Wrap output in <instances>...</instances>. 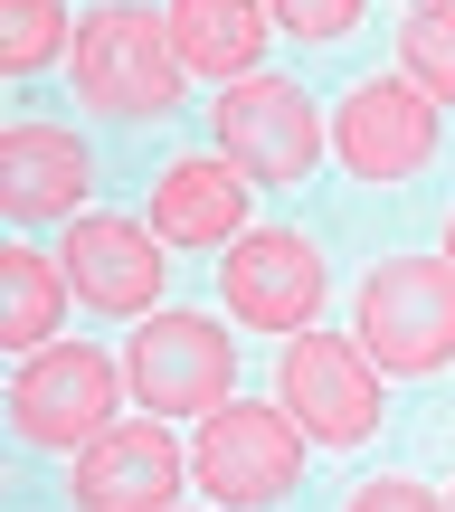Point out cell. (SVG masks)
I'll use <instances>...</instances> for the list:
<instances>
[{"mask_svg":"<svg viewBox=\"0 0 455 512\" xmlns=\"http://www.w3.org/2000/svg\"><path fill=\"white\" fill-rule=\"evenodd\" d=\"M181 48H171V10H143V0H95L76 19V95L95 114H171L181 105Z\"/></svg>","mask_w":455,"mask_h":512,"instance_id":"6da1fadb","label":"cell"},{"mask_svg":"<svg viewBox=\"0 0 455 512\" xmlns=\"http://www.w3.org/2000/svg\"><path fill=\"white\" fill-rule=\"evenodd\" d=\"M190 475H200L209 503H228V512H266V503L294 494V475H304V427H294L285 408H247V399H228V408H209L200 437H190Z\"/></svg>","mask_w":455,"mask_h":512,"instance_id":"7a4b0ae2","label":"cell"},{"mask_svg":"<svg viewBox=\"0 0 455 512\" xmlns=\"http://www.w3.org/2000/svg\"><path fill=\"white\" fill-rule=\"evenodd\" d=\"M124 370L105 361L95 342H48V351H29V370L10 380V427L29 446H95L114 427V408H124Z\"/></svg>","mask_w":455,"mask_h":512,"instance_id":"3957f363","label":"cell"},{"mask_svg":"<svg viewBox=\"0 0 455 512\" xmlns=\"http://www.w3.org/2000/svg\"><path fill=\"white\" fill-rule=\"evenodd\" d=\"M361 351L380 370L455 361V266L446 256H389L361 285Z\"/></svg>","mask_w":455,"mask_h":512,"instance_id":"277c9868","label":"cell"},{"mask_svg":"<svg viewBox=\"0 0 455 512\" xmlns=\"http://www.w3.org/2000/svg\"><path fill=\"white\" fill-rule=\"evenodd\" d=\"M275 408H285L313 446H361L370 427H380V370H370V351L342 342V332H304V342H285V361H275Z\"/></svg>","mask_w":455,"mask_h":512,"instance_id":"5b68a950","label":"cell"},{"mask_svg":"<svg viewBox=\"0 0 455 512\" xmlns=\"http://www.w3.org/2000/svg\"><path fill=\"white\" fill-rule=\"evenodd\" d=\"M124 380L152 418H209L228 408V380H237V342L209 313H152L124 351Z\"/></svg>","mask_w":455,"mask_h":512,"instance_id":"8992f818","label":"cell"},{"mask_svg":"<svg viewBox=\"0 0 455 512\" xmlns=\"http://www.w3.org/2000/svg\"><path fill=\"white\" fill-rule=\"evenodd\" d=\"M209 124H219V152L247 181H304L323 162V114L285 76H237L219 105H209Z\"/></svg>","mask_w":455,"mask_h":512,"instance_id":"52a82bcc","label":"cell"},{"mask_svg":"<svg viewBox=\"0 0 455 512\" xmlns=\"http://www.w3.org/2000/svg\"><path fill=\"white\" fill-rule=\"evenodd\" d=\"M323 247L294 238V228H247L228 256H219V294L237 323L256 332H313V313H323Z\"/></svg>","mask_w":455,"mask_h":512,"instance_id":"ba28073f","label":"cell"},{"mask_svg":"<svg viewBox=\"0 0 455 512\" xmlns=\"http://www.w3.org/2000/svg\"><path fill=\"white\" fill-rule=\"evenodd\" d=\"M190 456L171 446L162 418H133V427H105L95 446H76V484L67 503L76 512H171Z\"/></svg>","mask_w":455,"mask_h":512,"instance_id":"9c48e42d","label":"cell"},{"mask_svg":"<svg viewBox=\"0 0 455 512\" xmlns=\"http://www.w3.org/2000/svg\"><path fill=\"white\" fill-rule=\"evenodd\" d=\"M332 152H342L361 181H408V171L437 152V95H418L408 76L351 86L342 95V124H332Z\"/></svg>","mask_w":455,"mask_h":512,"instance_id":"30bf717a","label":"cell"},{"mask_svg":"<svg viewBox=\"0 0 455 512\" xmlns=\"http://www.w3.org/2000/svg\"><path fill=\"white\" fill-rule=\"evenodd\" d=\"M57 266H67L76 304H95V313H152V304H162L171 256H162V228H143V219H76L67 247H57Z\"/></svg>","mask_w":455,"mask_h":512,"instance_id":"8fae6325","label":"cell"},{"mask_svg":"<svg viewBox=\"0 0 455 512\" xmlns=\"http://www.w3.org/2000/svg\"><path fill=\"white\" fill-rule=\"evenodd\" d=\"M95 190V152L67 124H10L0 133V209L19 228L38 219H76V200Z\"/></svg>","mask_w":455,"mask_h":512,"instance_id":"7c38bea8","label":"cell"},{"mask_svg":"<svg viewBox=\"0 0 455 512\" xmlns=\"http://www.w3.org/2000/svg\"><path fill=\"white\" fill-rule=\"evenodd\" d=\"M247 171L228 162V152H190V162H171L162 181H152V228H162L171 247H237L247 238Z\"/></svg>","mask_w":455,"mask_h":512,"instance_id":"4fadbf2b","label":"cell"},{"mask_svg":"<svg viewBox=\"0 0 455 512\" xmlns=\"http://www.w3.org/2000/svg\"><path fill=\"white\" fill-rule=\"evenodd\" d=\"M266 38H275V10H266V0H171V48H181L190 76L237 86V76H256Z\"/></svg>","mask_w":455,"mask_h":512,"instance_id":"5bb4252c","label":"cell"},{"mask_svg":"<svg viewBox=\"0 0 455 512\" xmlns=\"http://www.w3.org/2000/svg\"><path fill=\"white\" fill-rule=\"evenodd\" d=\"M67 294H76V285H67V266H57V256L0 247V342H10V351H48Z\"/></svg>","mask_w":455,"mask_h":512,"instance_id":"9a60e30c","label":"cell"},{"mask_svg":"<svg viewBox=\"0 0 455 512\" xmlns=\"http://www.w3.org/2000/svg\"><path fill=\"white\" fill-rule=\"evenodd\" d=\"M399 67L418 95H437V105H455V0H418L399 29Z\"/></svg>","mask_w":455,"mask_h":512,"instance_id":"2e32d148","label":"cell"},{"mask_svg":"<svg viewBox=\"0 0 455 512\" xmlns=\"http://www.w3.org/2000/svg\"><path fill=\"white\" fill-rule=\"evenodd\" d=\"M57 48H67V10L57 0H0V67L10 76L48 67Z\"/></svg>","mask_w":455,"mask_h":512,"instance_id":"e0dca14e","label":"cell"},{"mask_svg":"<svg viewBox=\"0 0 455 512\" xmlns=\"http://www.w3.org/2000/svg\"><path fill=\"white\" fill-rule=\"evenodd\" d=\"M275 10V29H294V38H351L361 29V0H266Z\"/></svg>","mask_w":455,"mask_h":512,"instance_id":"ac0fdd59","label":"cell"},{"mask_svg":"<svg viewBox=\"0 0 455 512\" xmlns=\"http://www.w3.org/2000/svg\"><path fill=\"white\" fill-rule=\"evenodd\" d=\"M351 512H446L427 484H408V475H380V484H361L351 494Z\"/></svg>","mask_w":455,"mask_h":512,"instance_id":"d6986e66","label":"cell"},{"mask_svg":"<svg viewBox=\"0 0 455 512\" xmlns=\"http://www.w3.org/2000/svg\"><path fill=\"white\" fill-rule=\"evenodd\" d=\"M446 266H455V219H446Z\"/></svg>","mask_w":455,"mask_h":512,"instance_id":"ffe728a7","label":"cell"}]
</instances>
